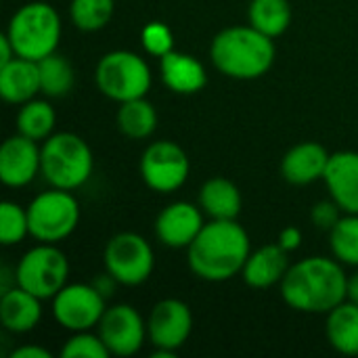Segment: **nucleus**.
I'll return each instance as SVG.
<instances>
[{
	"label": "nucleus",
	"instance_id": "f257e3e1",
	"mask_svg": "<svg viewBox=\"0 0 358 358\" xmlns=\"http://www.w3.org/2000/svg\"><path fill=\"white\" fill-rule=\"evenodd\" d=\"M348 275L342 262L325 256H310L289 266L281 281V298L298 313L327 315L346 300Z\"/></svg>",
	"mask_w": 358,
	"mask_h": 358
},
{
	"label": "nucleus",
	"instance_id": "f03ea898",
	"mask_svg": "<svg viewBox=\"0 0 358 358\" xmlns=\"http://www.w3.org/2000/svg\"><path fill=\"white\" fill-rule=\"evenodd\" d=\"M250 254L248 231L237 220H210L187 248V262L199 279L222 283L241 275Z\"/></svg>",
	"mask_w": 358,
	"mask_h": 358
},
{
	"label": "nucleus",
	"instance_id": "7ed1b4c3",
	"mask_svg": "<svg viewBox=\"0 0 358 358\" xmlns=\"http://www.w3.org/2000/svg\"><path fill=\"white\" fill-rule=\"evenodd\" d=\"M277 57L273 38L252 25H235L218 31L210 44L214 67L233 80H256L271 71Z\"/></svg>",
	"mask_w": 358,
	"mask_h": 358
},
{
	"label": "nucleus",
	"instance_id": "20e7f679",
	"mask_svg": "<svg viewBox=\"0 0 358 358\" xmlns=\"http://www.w3.org/2000/svg\"><path fill=\"white\" fill-rule=\"evenodd\" d=\"M17 52V57L40 61L59 48L61 17L48 2L34 0L19 6L4 31Z\"/></svg>",
	"mask_w": 358,
	"mask_h": 358
},
{
	"label": "nucleus",
	"instance_id": "39448f33",
	"mask_svg": "<svg viewBox=\"0 0 358 358\" xmlns=\"http://www.w3.org/2000/svg\"><path fill=\"white\" fill-rule=\"evenodd\" d=\"M94 168L88 143L73 132H55L42 143L40 174L52 189L73 191L82 187Z\"/></svg>",
	"mask_w": 358,
	"mask_h": 358
},
{
	"label": "nucleus",
	"instance_id": "423d86ee",
	"mask_svg": "<svg viewBox=\"0 0 358 358\" xmlns=\"http://www.w3.org/2000/svg\"><path fill=\"white\" fill-rule=\"evenodd\" d=\"M151 82L149 63L132 50H111L103 55L94 67L96 88L115 103L147 96Z\"/></svg>",
	"mask_w": 358,
	"mask_h": 358
},
{
	"label": "nucleus",
	"instance_id": "0eeeda50",
	"mask_svg": "<svg viewBox=\"0 0 358 358\" xmlns=\"http://www.w3.org/2000/svg\"><path fill=\"white\" fill-rule=\"evenodd\" d=\"M15 283L40 300H52L69 279V260L57 243H38L27 250L17 268Z\"/></svg>",
	"mask_w": 358,
	"mask_h": 358
},
{
	"label": "nucleus",
	"instance_id": "6e6552de",
	"mask_svg": "<svg viewBox=\"0 0 358 358\" xmlns=\"http://www.w3.org/2000/svg\"><path fill=\"white\" fill-rule=\"evenodd\" d=\"M29 235L40 243H59L67 239L80 222V203L65 189H52L36 195L27 206Z\"/></svg>",
	"mask_w": 358,
	"mask_h": 358
},
{
	"label": "nucleus",
	"instance_id": "1a4fd4ad",
	"mask_svg": "<svg viewBox=\"0 0 358 358\" xmlns=\"http://www.w3.org/2000/svg\"><path fill=\"white\" fill-rule=\"evenodd\" d=\"M105 271L117 281V285L138 287L155 268V256L151 243L138 233H117L105 245Z\"/></svg>",
	"mask_w": 358,
	"mask_h": 358
},
{
	"label": "nucleus",
	"instance_id": "9d476101",
	"mask_svg": "<svg viewBox=\"0 0 358 358\" xmlns=\"http://www.w3.org/2000/svg\"><path fill=\"white\" fill-rule=\"evenodd\" d=\"M191 172L189 155L174 141H155L151 143L141 157V176L143 182L162 195L178 191Z\"/></svg>",
	"mask_w": 358,
	"mask_h": 358
},
{
	"label": "nucleus",
	"instance_id": "9b49d317",
	"mask_svg": "<svg viewBox=\"0 0 358 358\" xmlns=\"http://www.w3.org/2000/svg\"><path fill=\"white\" fill-rule=\"evenodd\" d=\"M105 296L92 283H67L52 298V317L55 321L76 334L96 329L107 306Z\"/></svg>",
	"mask_w": 358,
	"mask_h": 358
},
{
	"label": "nucleus",
	"instance_id": "f8f14e48",
	"mask_svg": "<svg viewBox=\"0 0 358 358\" xmlns=\"http://www.w3.org/2000/svg\"><path fill=\"white\" fill-rule=\"evenodd\" d=\"M96 331L111 357H132L149 340L147 321H143L141 313L130 304L109 306Z\"/></svg>",
	"mask_w": 358,
	"mask_h": 358
},
{
	"label": "nucleus",
	"instance_id": "ddd939ff",
	"mask_svg": "<svg viewBox=\"0 0 358 358\" xmlns=\"http://www.w3.org/2000/svg\"><path fill=\"white\" fill-rule=\"evenodd\" d=\"M193 331V313L178 298L159 300L147 317V336L153 348L178 352Z\"/></svg>",
	"mask_w": 358,
	"mask_h": 358
},
{
	"label": "nucleus",
	"instance_id": "4468645a",
	"mask_svg": "<svg viewBox=\"0 0 358 358\" xmlns=\"http://www.w3.org/2000/svg\"><path fill=\"white\" fill-rule=\"evenodd\" d=\"M42 164V147L23 134L8 136L0 147V180L10 189L27 187L38 174Z\"/></svg>",
	"mask_w": 358,
	"mask_h": 358
},
{
	"label": "nucleus",
	"instance_id": "2eb2a0df",
	"mask_svg": "<svg viewBox=\"0 0 358 358\" xmlns=\"http://www.w3.org/2000/svg\"><path fill=\"white\" fill-rule=\"evenodd\" d=\"M203 210L189 201L166 206L155 220V237L172 250H187L203 229Z\"/></svg>",
	"mask_w": 358,
	"mask_h": 358
},
{
	"label": "nucleus",
	"instance_id": "dca6fc26",
	"mask_svg": "<svg viewBox=\"0 0 358 358\" xmlns=\"http://www.w3.org/2000/svg\"><path fill=\"white\" fill-rule=\"evenodd\" d=\"M323 182L329 197L342 208L344 214H358V153L338 151L331 153Z\"/></svg>",
	"mask_w": 358,
	"mask_h": 358
},
{
	"label": "nucleus",
	"instance_id": "f3484780",
	"mask_svg": "<svg viewBox=\"0 0 358 358\" xmlns=\"http://www.w3.org/2000/svg\"><path fill=\"white\" fill-rule=\"evenodd\" d=\"M331 153L319 143L306 141L292 147L281 159V176L296 187H306L315 180H323Z\"/></svg>",
	"mask_w": 358,
	"mask_h": 358
},
{
	"label": "nucleus",
	"instance_id": "a211bd4d",
	"mask_svg": "<svg viewBox=\"0 0 358 358\" xmlns=\"http://www.w3.org/2000/svg\"><path fill=\"white\" fill-rule=\"evenodd\" d=\"M159 76L162 82L176 94H195L208 84V73L201 61L178 50H170L159 57Z\"/></svg>",
	"mask_w": 358,
	"mask_h": 358
},
{
	"label": "nucleus",
	"instance_id": "6ab92c4d",
	"mask_svg": "<svg viewBox=\"0 0 358 358\" xmlns=\"http://www.w3.org/2000/svg\"><path fill=\"white\" fill-rule=\"evenodd\" d=\"M287 252L279 243L262 245L256 252H252L243 264L241 277L245 285L254 289H268L273 285H281L285 273L289 271Z\"/></svg>",
	"mask_w": 358,
	"mask_h": 358
},
{
	"label": "nucleus",
	"instance_id": "aec40b11",
	"mask_svg": "<svg viewBox=\"0 0 358 358\" xmlns=\"http://www.w3.org/2000/svg\"><path fill=\"white\" fill-rule=\"evenodd\" d=\"M42 319V300L13 285L0 294V323L10 334H29Z\"/></svg>",
	"mask_w": 358,
	"mask_h": 358
},
{
	"label": "nucleus",
	"instance_id": "412c9836",
	"mask_svg": "<svg viewBox=\"0 0 358 358\" xmlns=\"http://www.w3.org/2000/svg\"><path fill=\"white\" fill-rule=\"evenodd\" d=\"M40 90L38 61L15 57L6 65H0V96L10 105H23Z\"/></svg>",
	"mask_w": 358,
	"mask_h": 358
},
{
	"label": "nucleus",
	"instance_id": "4be33fe9",
	"mask_svg": "<svg viewBox=\"0 0 358 358\" xmlns=\"http://www.w3.org/2000/svg\"><path fill=\"white\" fill-rule=\"evenodd\" d=\"M197 201L203 214L212 220H237L243 206L239 187L222 176L208 178L199 189Z\"/></svg>",
	"mask_w": 358,
	"mask_h": 358
},
{
	"label": "nucleus",
	"instance_id": "5701e85b",
	"mask_svg": "<svg viewBox=\"0 0 358 358\" xmlns=\"http://www.w3.org/2000/svg\"><path fill=\"white\" fill-rule=\"evenodd\" d=\"M325 336L334 350L346 357H358V304L344 300L327 313Z\"/></svg>",
	"mask_w": 358,
	"mask_h": 358
},
{
	"label": "nucleus",
	"instance_id": "b1692460",
	"mask_svg": "<svg viewBox=\"0 0 358 358\" xmlns=\"http://www.w3.org/2000/svg\"><path fill=\"white\" fill-rule=\"evenodd\" d=\"M115 122L124 136H128L132 141H143L155 132L157 111H155L153 103H149L145 96H141V99L120 103Z\"/></svg>",
	"mask_w": 358,
	"mask_h": 358
},
{
	"label": "nucleus",
	"instance_id": "393cba45",
	"mask_svg": "<svg viewBox=\"0 0 358 358\" xmlns=\"http://www.w3.org/2000/svg\"><path fill=\"white\" fill-rule=\"evenodd\" d=\"M248 21L264 36L277 38L285 34L292 23L289 0H252L248 6Z\"/></svg>",
	"mask_w": 358,
	"mask_h": 358
},
{
	"label": "nucleus",
	"instance_id": "a878e982",
	"mask_svg": "<svg viewBox=\"0 0 358 358\" xmlns=\"http://www.w3.org/2000/svg\"><path fill=\"white\" fill-rule=\"evenodd\" d=\"M55 126L57 113L44 99H31L23 103L17 113V132L31 141H46L50 134H55Z\"/></svg>",
	"mask_w": 358,
	"mask_h": 358
},
{
	"label": "nucleus",
	"instance_id": "bb28decb",
	"mask_svg": "<svg viewBox=\"0 0 358 358\" xmlns=\"http://www.w3.org/2000/svg\"><path fill=\"white\" fill-rule=\"evenodd\" d=\"M38 69H40V90L44 96L61 99L71 92L76 73H73L71 63L63 55L52 52V55L40 59Z\"/></svg>",
	"mask_w": 358,
	"mask_h": 358
},
{
	"label": "nucleus",
	"instance_id": "cd10ccee",
	"mask_svg": "<svg viewBox=\"0 0 358 358\" xmlns=\"http://www.w3.org/2000/svg\"><path fill=\"white\" fill-rule=\"evenodd\" d=\"M329 248L336 260L358 268V214H346L329 231Z\"/></svg>",
	"mask_w": 358,
	"mask_h": 358
},
{
	"label": "nucleus",
	"instance_id": "c85d7f7f",
	"mask_svg": "<svg viewBox=\"0 0 358 358\" xmlns=\"http://www.w3.org/2000/svg\"><path fill=\"white\" fill-rule=\"evenodd\" d=\"M115 13V0H71L69 17L80 31L103 29Z\"/></svg>",
	"mask_w": 358,
	"mask_h": 358
},
{
	"label": "nucleus",
	"instance_id": "c756f323",
	"mask_svg": "<svg viewBox=\"0 0 358 358\" xmlns=\"http://www.w3.org/2000/svg\"><path fill=\"white\" fill-rule=\"evenodd\" d=\"M29 235V218L27 208H21L15 201L0 203V243L17 245Z\"/></svg>",
	"mask_w": 358,
	"mask_h": 358
},
{
	"label": "nucleus",
	"instance_id": "7c9ffc66",
	"mask_svg": "<svg viewBox=\"0 0 358 358\" xmlns=\"http://www.w3.org/2000/svg\"><path fill=\"white\" fill-rule=\"evenodd\" d=\"M61 358H109L111 352L107 350L105 342L101 340L99 331H76L63 346H61Z\"/></svg>",
	"mask_w": 358,
	"mask_h": 358
},
{
	"label": "nucleus",
	"instance_id": "2f4dec72",
	"mask_svg": "<svg viewBox=\"0 0 358 358\" xmlns=\"http://www.w3.org/2000/svg\"><path fill=\"white\" fill-rule=\"evenodd\" d=\"M143 48L153 57H164L170 50H174V36L172 29L162 21H151L141 31Z\"/></svg>",
	"mask_w": 358,
	"mask_h": 358
},
{
	"label": "nucleus",
	"instance_id": "473e14b6",
	"mask_svg": "<svg viewBox=\"0 0 358 358\" xmlns=\"http://www.w3.org/2000/svg\"><path fill=\"white\" fill-rule=\"evenodd\" d=\"M340 212H342V208L329 197V199L319 201V203L313 206V210H310V220H313V224H315L317 229L329 233V231L338 224V220L342 218Z\"/></svg>",
	"mask_w": 358,
	"mask_h": 358
},
{
	"label": "nucleus",
	"instance_id": "72a5a7b5",
	"mask_svg": "<svg viewBox=\"0 0 358 358\" xmlns=\"http://www.w3.org/2000/svg\"><path fill=\"white\" fill-rule=\"evenodd\" d=\"M277 243L287 252V254H292V252H296L300 245H302V231L298 229V227H285L281 233H279V239H277Z\"/></svg>",
	"mask_w": 358,
	"mask_h": 358
},
{
	"label": "nucleus",
	"instance_id": "f704fd0d",
	"mask_svg": "<svg viewBox=\"0 0 358 358\" xmlns=\"http://www.w3.org/2000/svg\"><path fill=\"white\" fill-rule=\"evenodd\" d=\"M10 358H50V352L40 348V346H31V344H25L21 348H15Z\"/></svg>",
	"mask_w": 358,
	"mask_h": 358
},
{
	"label": "nucleus",
	"instance_id": "c9c22d12",
	"mask_svg": "<svg viewBox=\"0 0 358 358\" xmlns=\"http://www.w3.org/2000/svg\"><path fill=\"white\" fill-rule=\"evenodd\" d=\"M15 57H17V52H15V48H13V44H10V40H8V36L2 34V36H0V65H6V63L13 61Z\"/></svg>",
	"mask_w": 358,
	"mask_h": 358
},
{
	"label": "nucleus",
	"instance_id": "e433bc0d",
	"mask_svg": "<svg viewBox=\"0 0 358 358\" xmlns=\"http://www.w3.org/2000/svg\"><path fill=\"white\" fill-rule=\"evenodd\" d=\"M346 300H350V302L358 304V271L352 275V277H348V292H346Z\"/></svg>",
	"mask_w": 358,
	"mask_h": 358
}]
</instances>
